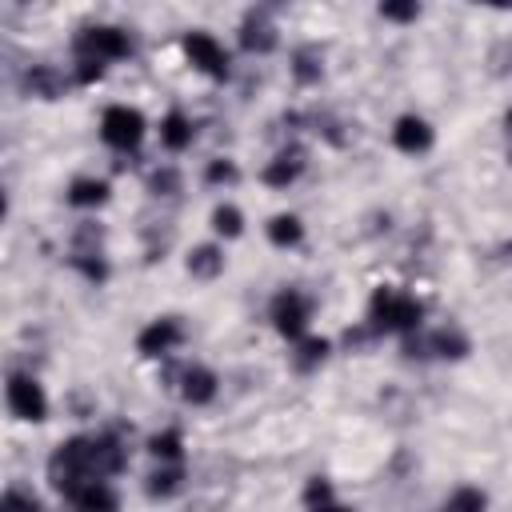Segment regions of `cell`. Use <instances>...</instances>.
Masks as SVG:
<instances>
[{
  "mask_svg": "<svg viewBox=\"0 0 512 512\" xmlns=\"http://www.w3.org/2000/svg\"><path fill=\"white\" fill-rule=\"evenodd\" d=\"M368 324H372L380 336H388V332H400V336L420 332V324H424V300H420L416 292L380 284V288H372V296H368Z\"/></svg>",
  "mask_w": 512,
  "mask_h": 512,
  "instance_id": "6da1fadb",
  "label": "cell"
},
{
  "mask_svg": "<svg viewBox=\"0 0 512 512\" xmlns=\"http://www.w3.org/2000/svg\"><path fill=\"white\" fill-rule=\"evenodd\" d=\"M88 480H100L96 476V464H92V436H68V440H60L52 448V456H48V484L68 500Z\"/></svg>",
  "mask_w": 512,
  "mask_h": 512,
  "instance_id": "7a4b0ae2",
  "label": "cell"
},
{
  "mask_svg": "<svg viewBox=\"0 0 512 512\" xmlns=\"http://www.w3.org/2000/svg\"><path fill=\"white\" fill-rule=\"evenodd\" d=\"M72 52L76 60H100V64H112V60H124L132 56V36L116 24H88L72 36Z\"/></svg>",
  "mask_w": 512,
  "mask_h": 512,
  "instance_id": "3957f363",
  "label": "cell"
},
{
  "mask_svg": "<svg viewBox=\"0 0 512 512\" xmlns=\"http://www.w3.org/2000/svg\"><path fill=\"white\" fill-rule=\"evenodd\" d=\"M148 124H144V112L132 108V104H112L104 108L100 116V140L112 148V152H136L140 140H144Z\"/></svg>",
  "mask_w": 512,
  "mask_h": 512,
  "instance_id": "277c9868",
  "label": "cell"
},
{
  "mask_svg": "<svg viewBox=\"0 0 512 512\" xmlns=\"http://www.w3.org/2000/svg\"><path fill=\"white\" fill-rule=\"evenodd\" d=\"M268 320H272V328L284 336V340H300V336H308V320H312V296L308 292H300V288H280L276 296H272V304H268Z\"/></svg>",
  "mask_w": 512,
  "mask_h": 512,
  "instance_id": "5b68a950",
  "label": "cell"
},
{
  "mask_svg": "<svg viewBox=\"0 0 512 512\" xmlns=\"http://www.w3.org/2000/svg\"><path fill=\"white\" fill-rule=\"evenodd\" d=\"M4 400H8V412L24 424L48 420V392L32 372H12L4 384Z\"/></svg>",
  "mask_w": 512,
  "mask_h": 512,
  "instance_id": "8992f818",
  "label": "cell"
},
{
  "mask_svg": "<svg viewBox=\"0 0 512 512\" xmlns=\"http://www.w3.org/2000/svg\"><path fill=\"white\" fill-rule=\"evenodd\" d=\"M180 48H184V56H188V64H192L196 72H204V76H212V80H228L232 56H228V48H224L212 32L192 28V32H184Z\"/></svg>",
  "mask_w": 512,
  "mask_h": 512,
  "instance_id": "52a82bcc",
  "label": "cell"
},
{
  "mask_svg": "<svg viewBox=\"0 0 512 512\" xmlns=\"http://www.w3.org/2000/svg\"><path fill=\"white\" fill-rule=\"evenodd\" d=\"M184 340H188V328H184L180 316H156V320H148V324L140 328L136 352L148 356V360H164V356H172Z\"/></svg>",
  "mask_w": 512,
  "mask_h": 512,
  "instance_id": "ba28073f",
  "label": "cell"
},
{
  "mask_svg": "<svg viewBox=\"0 0 512 512\" xmlns=\"http://www.w3.org/2000/svg\"><path fill=\"white\" fill-rule=\"evenodd\" d=\"M236 40L248 56H268L276 52L280 44V32H276V20H272V8H248L240 16V28H236Z\"/></svg>",
  "mask_w": 512,
  "mask_h": 512,
  "instance_id": "9c48e42d",
  "label": "cell"
},
{
  "mask_svg": "<svg viewBox=\"0 0 512 512\" xmlns=\"http://www.w3.org/2000/svg\"><path fill=\"white\" fill-rule=\"evenodd\" d=\"M304 168H308V152H304L300 144H284V148L260 168V180H264L268 188L284 192V188H292V184L304 176Z\"/></svg>",
  "mask_w": 512,
  "mask_h": 512,
  "instance_id": "30bf717a",
  "label": "cell"
},
{
  "mask_svg": "<svg viewBox=\"0 0 512 512\" xmlns=\"http://www.w3.org/2000/svg\"><path fill=\"white\" fill-rule=\"evenodd\" d=\"M176 392H180L184 404L208 408L216 400V392H220V376L212 368H204V364H188V368L176 372Z\"/></svg>",
  "mask_w": 512,
  "mask_h": 512,
  "instance_id": "8fae6325",
  "label": "cell"
},
{
  "mask_svg": "<svg viewBox=\"0 0 512 512\" xmlns=\"http://www.w3.org/2000/svg\"><path fill=\"white\" fill-rule=\"evenodd\" d=\"M92 464H96L100 480H112L128 468V444H124L120 428H104L92 436Z\"/></svg>",
  "mask_w": 512,
  "mask_h": 512,
  "instance_id": "7c38bea8",
  "label": "cell"
},
{
  "mask_svg": "<svg viewBox=\"0 0 512 512\" xmlns=\"http://www.w3.org/2000/svg\"><path fill=\"white\" fill-rule=\"evenodd\" d=\"M392 144H396V152H404V156H424V152L436 144V132H432V124H428L424 116L404 112V116H396V124H392Z\"/></svg>",
  "mask_w": 512,
  "mask_h": 512,
  "instance_id": "4fadbf2b",
  "label": "cell"
},
{
  "mask_svg": "<svg viewBox=\"0 0 512 512\" xmlns=\"http://www.w3.org/2000/svg\"><path fill=\"white\" fill-rule=\"evenodd\" d=\"M68 76L56 68V64H28V72H24V80H20V88H24V96H36V100H60L64 92H68Z\"/></svg>",
  "mask_w": 512,
  "mask_h": 512,
  "instance_id": "5bb4252c",
  "label": "cell"
},
{
  "mask_svg": "<svg viewBox=\"0 0 512 512\" xmlns=\"http://www.w3.org/2000/svg\"><path fill=\"white\" fill-rule=\"evenodd\" d=\"M68 508L72 512H120V496L108 480H88L84 488L68 496Z\"/></svg>",
  "mask_w": 512,
  "mask_h": 512,
  "instance_id": "9a60e30c",
  "label": "cell"
},
{
  "mask_svg": "<svg viewBox=\"0 0 512 512\" xmlns=\"http://www.w3.org/2000/svg\"><path fill=\"white\" fill-rule=\"evenodd\" d=\"M108 196H112V188H108V180H100V176H76V180L68 184V192H64V200H68L72 208H84V212L104 208Z\"/></svg>",
  "mask_w": 512,
  "mask_h": 512,
  "instance_id": "2e32d148",
  "label": "cell"
},
{
  "mask_svg": "<svg viewBox=\"0 0 512 512\" xmlns=\"http://www.w3.org/2000/svg\"><path fill=\"white\" fill-rule=\"evenodd\" d=\"M428 344H432V360H464L472 352V340L460 324H440L436 332H428Z\"/></svg>",
  "mask_w": 512,
  "mask_h": 512,
  "instance_id": "e0dca14e",
  "label": "cell"
},
{
  "mask_svg": "<svg viewBox=\"0 0 512 512\" xmlns=\"http://www.w3.org/2000/svg\"><path fill=\"white\" fill-rule=\"evenodd\" d=\"M184 464H156L148 476H144V496L148 500H172L184 492Z\"/></svg>",
  "mask_w": 512,
  "mask_h": 512,
  "instance_id": "ac0fdd59",
  "label": "cell"
},
{
  "mask_svg": "<svg viewBox=\"0 0 512 512\" xmlns=\"http://www.w3.org/2000/svg\"><path fill=\"white\" fill-rule=\"evenodd\" d=\"M292 80L300 84V88H312V84H320V76H324V48L320 44H300V48H292Z\"/></svg>",
  "mask_w": 512,
  "mask_h": 512,
  "instance_id": "d6986e66",
  "label": "cell"
},
{
  "mask_svg": "<svg viewBox=\"0 0 512 512\" xmlns=\"http://www.w3.org/2000/svg\"><path fill=\"white\" fill-rule=\"evenodd\" d=\"M184 268L192 280H216L224 272V248L220 244H192L184 256Z\"/></svg>",
  "mask_w": 512,
  "mask_h": 512,
  "instance_id": "ffe728a7",
  "label": "cell"
},
{
  "mask_svg": "<svg viewBox=\"0 0 512 512\" xmlns=\"http://www.w3.org/2000/svg\"><path fill=\"white\" fill-rule=\"evenodd\" d=\"M192 140H196L192 116L180 112V108H172V112L160 120V144H164L168 152H184V148H192Z\"/></svg>",
  "mask_w": 512,
  "mask_h": 512,
  "instance_id": "44dd1931",
  "label": "cell"
},
{
  "mask_svg": "<svg viewBox=\"0 0 512 512\" xmlns=\"http://www.w3.org/2000/svg\"><path fill=\"white\" fill-rule=\"evenodd\" d=\"M144 188L152 200H176L184 192V176L176 164H156L148 176H144Z\"/></svg>",
  "mask_w": 512,
  "mask_h": 512,
  "instance_id": "7402d4cb",
  "label": "cell"
},
{
  "mask_svg": "<svg viewBox=\"0 0 512 512\" xmlns=\"http://www.w3.org/2000/svg\"><path fill=\"white\" fill-rule=\"evenodd\" d=\"M264 232H268V244H272V248H296V244L304 240V220H300L296 212H276V216L264 224Z\"/></svg>",
  "mask_w": 512,
  "mask_h": 512,
  "instance_id": "603a6c76",
  "label": "cell"
},
{
  "mask_svg": "<svg viewBox=\"0 0 512 512\" xmlns=\"http://www.w3.org/2000/svg\"><path fill=\"white\" fill-rule=\"evenodd\" d=\"M328 352H332V344L324 340V336H300L296 340V348H292V368L296 372H316L324 360H328Z\"/></svg>",
  "mask_w": 512,
  "mask_h": 512,
  "instance_id": "cb8c5ba5",
  "label": "cell"
},
{
  "mask_svg": "<svg viewBox=\"0 0 512 512\" xmlns=\"http://www.w3.org/2000/svg\"><path fill=\"white\" fill-rule=\"evenodd\" d=\"M148 452H152L156 464H184V432L164 428V432L148 436Z\"/></svg>",
  "mask_w": 512,
  "mask_h": 512,
  "instance_id": "d4e9b609",
  "label": "cell"
},
{
  "mask_svg": "<svg viewBox=\"0 0 512 512\" xmlns=\"http://www.w3.org/2000/svg\"><path fill=\"white\" fill-rule=\"evenodd\" d=\"M68 268L72 272H80L88 284H104L108 276H112V268H108V256L104 252H68Z\"/></svg>",
  "mask_w": 512,
  "mask_h": 512,
  "instance_id": "484cf974",
  "label": "cell"
},
{
  "mask_svg": "<svg viewBox=\"0 0 512 512\" xmlns=\"http://www.w3.org/2000/svg\"><path fill=\"white\" fill-rule=\"evenodd\" d=\"M208 220H212V232L224 236V240H236V236L244 232V212H240L236 204H216Z\"/></svg>",
  "mask_w": 512,
  "mask_h": 512,
  "instance_id": "4316f807",
  "label": "cell"
},
{
  "mask_svg": "<svg viewBox=\"0 0 512 512\" xmlns=\"http://www.w3.org/2000/svg\"><path fill=\"white\" fill-rule=\"evenodd\" d=\"M444 512H488V492L476 488V484H460V488L448 496Z\"/></svg>",
  "mask_w": 512,
  "mask_h": 512,
  "instance_id": "83f0119b",
  "label": "cell"
},
{
  "mask_svg": "<svg viewBox=\"0 0 512 512\" xmlns=\"http://www.w3.org/2000/svg\"><path fill=\"white\" fill-rule=\"evenodd\" d=\"M0 512H44V504H40V496H36L32 488L8 484L4 496H0Z\"/></svg>",
  "mask_w": 512,
  "mask_h": 512,
  "instance_id": "f1b7e54d",
  "label": "cell"
},
{
  "mask_svg": "<svg viewBox=\"0 0 512 512\" xmlns=\"http://www.w3.org/2000/svg\"><path fill=\"white\" fill-rule=\"evenodd\" d=\"M204 184H212V188H232V184H240V164L228 160V156L208 160V168H204Z\"/></svg>",
  "mask_w": 512,
  "mask_h": 512,
  "instance_id": "f546056e",
  "label": "cell"
},
{
  "mask_svg": "<svg viewBox=\"0 0 512 512\" xmlns=\"http://www.w3.org/2000/svg\"><path fill=\"white\" fill-rule=\"evenodd\" d=\"M72 252H104V228L92 224V220L76 224V232H72Z\"/></svg>",
  "mask_w": 512,
  "mask_h": 512,
  "instance_id": "4dcf8cb0",
  "label": "cell"
},
{
  "mask_svg": "<svg viewBox=\"0 0 512 512\" xmlns=\"http://www.w3.org/2000/svg\"><path fill=\"white\" fill-rule=\"evenodd\" d=\"M328 500H336L332 480L328 476H308L304 480V508H316V504H328Z\"/></svg>",
  "mask_w": 512,
  "mask_h": 512,
  "instance_id": "1f68e13d",
  "label": "cell"
},
{
  "mask_svg": "<svg viewBox=\"0 0 512 512\" xmlns=\"http://www.w3.org/2000/svg\"><path fill=\"white\" fill-rule=\"evenodd\" d=\"M384 20H392V24H412V20H420V4L416 0H392V4H380L376 8Z\"/></svg>",
  "mask_w": 512,
  "mask_h": 512,
  "instance_id": "d6a6232c",
  "label": "cell"
},
{
  "mask_svg": "<svg viewBox=\"0 0 512 512\" xmlns=\"http://www.w3.org/2000/svg\"><path fill=\"white\" fill-rule=\"evenodd\" d=\"M400 352H404V360H432L428 332H408V336H400Z\"/></svg>",
  "mask_w": 512,
  "mask_h": 512,
  "instance_id": "836d02e7",
  "label": "cell"
},
{
  "mask_svg": "<svg viewBox=\"0 0 512 512\" xmlns=\"http://www.w3.org/2000/svg\"><path fill=\"white\" fill-rule=\"evenodd\" d=\"M312 128H316L328 144H344V132H340L344 124H340L336 116H328V112H312Z\"/></svg>",
  "mask_w": 512,
  "mask_h": 512,
  "instance_id": "e575fe53",
  "label": "cell"
},
{
  "mask_svg": "<svg viewBox=\"0 0 512 512\" xmlns=\"http://www.w3.org/2000/svg\"><path fill=\"white\" fill-rule=\"evenodd\" d=\"M372 340H380V332H376V328H372V324H368V320H364V324H356V328H348V332H344V348H348V352H360V348H368V344H372Z\"/></svg>",
  "mask_w": 512,
  "mask_h": 512,
  "instance_id": "d590c367",
  "label": "cell"
},
{
  "mask_svg": "<svg viewBox=\"0 0 512 512\" xmlns=\"http://www.w3.org/2000/svg\"><path fill=\"white\" fill-rule=\"evenodd\" d=\"M308 512H352L344 500H328V504H316V508H308Z\"/></svg>",
  "mask_w": 512,
  "mask_h": 512,
  "instance_id": "8d00e7d4",
  "label": "cell"
},
{
  "mask_svg": "<svg viewBox=\"0 0 512 512\" xmlns=\"http://www.w3.org/2000/svg\"><path fill=\"white\" fill-rule=\"evenodd\" d=\"M500 260H504V264H512V240H504V244H500Z\"/></svg>",
  "mask_w": 512,
  "mask_h": 512,
  "instance_id": "74e56055",
  "label": "cell"
},
{
  "mask_svg": "<svg viewBox=\"0 0 512 512\" xmlns=\"http://www.w3.org/2000/svg\"><path fill=\"white\" fill-rule=\"evenodd\" d=\"M504 124H508V132H512V112H508V116H504Z\"/></svg>",
  "mask_w": 512,
  "mask_h": 512,
  "instance_id": "f35d334b",
  "label": "cell"
}]
</instances>
